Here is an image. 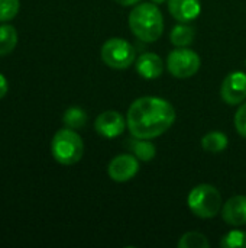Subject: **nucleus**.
<instances>
[{
  "label": "nucleus",
  "instance_id": "1",
  "mask_svg": "<svg viewBox=\"0 0 246 248\" xmlns=\"http://www.w3.org/2000/svg\"><path fill=\"white\" fill-rule=\"evenodd\" d=\"M174 121L175 110L173 105L154 96L136 99L130 105L126 116L130 134L142 140H151L162 135L171 128Z\"/></svg>",
  "mask_w": 246,
  "mask_h": 248
},
{
  "label": "nucleus",
  "instance_id": "2",
  "mask_svg": "<svg viewBox=\"0 0 246 248\" xmlns=\"http://www.w3.org/2000/svg\"><path fill=\"white\" fill-rule=\"evenodd\" d=\"M129 26L136 38L145 42L157 41L164 31V19L159 9L151 3L138 4L129 15Z\"/></svg>",
  "mask_w": 246,
  "mask_h": 248
},
{
  "label": "nucleus",
  "instance_id": "3",
  "mask_svg": "<svg viewBox=\"0 0 246 248\" xmlns=\"http://www.w3.org/2000/svg\"><path fill=\"white\" fill-rule=\"evenodd\" d=\"M51 153L57 163L62 166L77 164L84 154L81 137L71 128L59 129L51 141Z\"/></svg>",
  "mask_w": 246,
  "mask_h": 248
},
{
  "label": "nucleus",
  "instance_id": "4",
  "mask_svg": "<svg viewBox=\"0 0 246 248\" xmlns=\"http://www.w3.org/2000/svg\"><path fill=\"white\" fill-rule=\"evenodd\" d=\"M187 203L196 217L209 219L220 212L222 195L212 185H199L190 192Z\"/></svg>",
  "mask_w": 246,
  "mask_h": 248
},
{
  "label": "nucleus",
  "instance_id": "5",
  "mask_svg": "<svg viewBox=\"0 0 246 248\" xmlns=\"http://www.w3.org/2000/svg\"><path fill=\"white\" fill-rule=\"evenodd\" d=\"M101 60L115 70H125L135 61V48L122 38H112L101 46Z\"/></svg>",
  "mask_w": 246,
  "mask_h": 248
},
{
  "label": "nucleus",
  "instance_id": "6",
  "mask_svg": "<svg viewBox=\"0 0 246 248\" xmlns=\"http://www.w3.org/2000/svg\"><path fill=\"white\" fill-rule=\"evenodd\" d=\"M168 71L178 78H187L194 76L200 68V57L187 48H177L170 52L167 58Z\"/></svg>",
  "mask_w": 246,
  "mask_h": 248
},
{
  "label": "nucleus",
  "instance_id": "7",
  "mask_svg": "<svg viewBox=\"0 0 246 248\" xmlns=\"http://www.w3.org/2000/svg\"><path fill=\"white\" fill-rule=\"evenodd\" d=\"M220 96L228 105H238L246 99V74L233 71L226 76L220 87Z\"/></svg>",
  "mask_w": 246,
  "mask_h": 248
},
{
  "label": "nucleus",
  "instance_id": "8",
  "mask_svg": "<svg viewBox=\"0 0 246 248\" xmlns=\"http://www.w3.org/2000/svg\"><path fill=\"white\" fill-rule=\"evenodd\" d=\"M138 170H139L138 158L130 154H122V155L115 157L110 161L107 173L112 180H115L117 183H123V182L133 179L136 176Z\"/></svg>",
  "mask_w": 246,
  "mask_h": 248
},
{
  "label": "nucleus",
  "instance_id": "9",
  "mask_svg": "<svg viewBox=\"0 0 246 248\" xmlns=\"http://www.w3.org/2000/svg\"><path fill=\"white\" fill-rule=\"evenodd\" d=\"M126 122L123 116L115 110H106L100 113L94 122V128L99 135L104 138H116L125 131Z\"/></svg>",
  "mask_w": 246,
  "mask_h": 248
},
{
  "label": "nucleus",
  "instance_id": "10",
  "mask_svg": "<svg viewBox=\"0 0 246 248\" xmlns=\"http://www.w3.org/2000/svg\"><path fill=\"white\" fill-rule=\"evenodd\" d=\"M222 217L226 224L232 227H242L246 224V196H233L222 208Z\"/></svg>",
  "mask_w": 246,
  "mask_h": 248
},
{
  "label": "nucleus",
  "instance_id": "11",
  "mask_svg": "<svg viewBox=\"0 0 246 248\" xmlns=\"http://www.w3.org/2000/svg\"><path fill=\"white\" fill-rule=\"evenodd\" d=\"M170 13L180 22H190L202 12L200 0H168Z\"/></svg>",
  "mask_w": 246,
  "mask_h": 248
},
{
  "label": "nucleus",
  "instance_id": "12",
  "mask_svg": "<svg viewBox=\"0 0 246 248\" xmlns=\"http://www.w3.org/2000/svg\"><path fill=\"white\" fill-rule=\"evenodd\" d=\"M162 70H164L162 60L154 52H145L136 61V71L145 78L149 80L157 78L162 74Z\"/></svg>",
  "mask_w": 246,
  "mask_h": 248
},
{
  "label": "nucleus",
  "instance_id": "13",
  "mask_svg": "<svg viewBox=\"0 0 246 248\" xmlns=\"http://www.w3.org/2000/svg\"><path fill=\"white\" fill-rule=\"evenodd\" d=\"M126 147L129 148V151L133 153V155L141 160V161H151L154 157H155V147L154 144H151L149 141L146 140H142V138H136L135 140H129L126 142Z\"/></svg>",
  "mask_w": 246,
  "mask_h": 248
},
{
  "label": "nucleus",
  "instance_id": "14",
  "mask_svg": "<svg viewBox=\"0 0 246 248\" xmlns=\"http://www.w3.org/2000/svg\"><path fill=\"white\" fill-rule=\"evenodd\" d=\"M17 45V31L9 23L0 25V57L10 54Z\"/></svg>",
  "mask_w": 246,
  "mask_h": 248
},
{
  "label": "nucleus",
  "instance_id": "15",
  "mask_svg": "<svg viewBox=\"0 0 246 248\" xmlns=\"http://www.w3.org/2000/svg\"><path fill=\"white\" fill-rule=\"evenodd\" d=\"M202 147L207 151V153H220L228 147V137L223 132L219 131H213L209 132L203 137L202 140Z\"/></svg>",
  "mask_w": 246,
  "mask_h": 248
},
{
  "label": "nucleus",
  "instance_id": "16",
  "mask_svg": "<svg viewBox=\"0 0 246 248\" xmlns=\"http://www.w3.org/2000/svg\"><path fill=\"white\" fill-rule=\"evenodd\" d=\"M86 122H87V113L78 106H71L64 113V124L67 128L80 129L86 125Z\"/></svg>",
  "mask_w": 246,
  "mask_h": 248
},
{
  "label": "nucleus",
  "instance_id": "17",
  "mask_svg": "<svg viewBox=\"0 0 246 248\" xmlns=\"http://www.w3.org/2000/svg\"><path fill=\"white\" fill-rule=\"evenodd\" d=\"M194 39V29L187 25H178L171 31V42L175 46H187Z\"/></svg>",
  "mask_w": 246,
  "mask_h": 248
},
{
  "label": "nucleus",
  "instance_id": "18",
  "mask_svg": "<svg viewBox=\"0 0 246 248\" xmlns=\"http://www.w3.org/2000/svg\"><path fill=\"white\" fill-rule=\"evenodd\" d=\"M209 246V240L200 232H187L178 241L180 248H207Z\"/></svg>",
  "mask_w": 246,
  "mask_h": 248
},
{
  "label": "nucleus",
  "instance_id": "19",
  "mask_svg": "<svg viewBox=\"0 0 246 248\" xmlns=\"http://www.w3.org/2000/svg\"><path fill=\"white\" fill-rule=\"evenodd\" d=\"M219 244L223 248H246V231L233 230L228 232Z\"/></svg>",
  "mask_w": 246,
  "mask_h": 248
},
{
  "label": "nucleus",
  "instance_id": "20",
  "mask_svg": "<svg viewBox=\"0 0 246 248\" xmlns=\"http://www.w3.org/2000/svg\"><path fill=\"white\" fill-rule=\"evenodd\" d=\"M20 10V0H0V23L14 19Z\"/></svg>",
  "mask_w": 246,
  "mask_h": 248
},
{
  "label": "nucleus",
  "instance_id": "21",
  "mask_svg": "<svg viewBox=\"0 0 246 248\" xmlns=\"http://www.w3.org/2000/svg\"><path fill=\"white\" fill-rule=\"evenodd\" d=\"M235 126H236L238 132L246 138V102L238 109V112L235 115Z\"/></svg>",
  "mask_w": 246,
  "mask_h": 248
},
{
  "label": "nucleus",
  "instance_id": "22",
  "mask_svg": "<svg viewBox=\"0 0 246 248\" xmlns=\"http://www.w3.org/2000/svg\"><path fill=\"white\" fill-rule=\"evenodd\" d=\"M9 92V81L7 78L0 73V99H3Z\"/></svg>",
  "mask_w": 246,
  "mask_h": 248
},
{
  "label": "nucleus",
  "instance_id": "23",
  "mask_svg": "<svg viewBox=\"0 0 246 248\" xmlns=\"http://www.w3.org/2000/svg\"><path fill=\"white\" fill-rule=\"evenodd\" d=\"M115 1L122 4V6H132V4H136L139 0H115Z\"/></svg>",
  "mask_w": 246,
  "mask_h": 248
},
{
  "label": "nucleus",
  "instance_id": "24",
  "mask_svg": "<svg viewBox=\"0 0 246 248\" xmlns=\"http://www.w3.org/2000/svg\"><path fill=\"white\" fill-rule=\"evenodd\" d=\"M152 1H155V3H164L165 0H152Z\"/></svg>",
  "mask_w": 246,
  "mask_h": 248
}]
</instances>
